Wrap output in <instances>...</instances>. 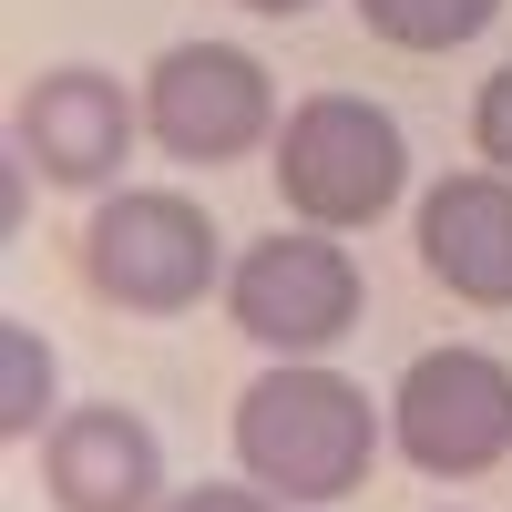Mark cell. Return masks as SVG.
Segmentation results:
<instances>
[{
    "label": "cell",
    "instance_id": "obj_1",
    "mask_svg": "<svg viewBox=\"0 0 512 512\" xmlns=\"http://www.w3.org/2000/svg\"><path fill=\"white\" fill-rule=\"evenodd\" d=\"M369 451H379L369 390L318 369V359L267 369L236 400V461H246V482H267L277 502H349L369 482Z\"/></svg>",
    "mask_w": 512,
    "mask_h": 512
},
{
    "label": "cell",
    "instance_id": "obj_2",
    "mask_svg": "<svg viewBox=\"0 0 512 512\" xmlns=\"http://www.w3.org/2000/svg\"><path fill=\"white\" fill-rule=\"evenodd\" d=\"M216 216L195 195H164V185H113L82 226V287L113 297L134 318H175L216 287Z\"/></svg>",
    "mask_w": 512,
    "mask_h": 512
},
{
    "label": "cell",
    "instance_id": "obj_3",
    "mask_svg": "<svg viewBox=\"0 0 512 512\" xmlns=\"http://www.w3.org/2000/svg\"><path fill=\"white\" fill-rule=\"evenodd\" d=\"M277 185L308 226H379L410 185V144L400 123L359 103V93H308L287 123H277Z\"/></svg>",
    "mask_w": 512,
    "mask_h": 512
},
{
    "label": "cell",
    "instance_id": "obj_4",
    "mask_svg": "<svg viewBox=\"0 0 512 512\" xmlns=\"http://www.w3.org/2000/svg\"><path fill=\"white\" fill-rule=\"evenodd\" d=\"M390 431L410 451V472H431V482L492 472V461L512 451V369L492 349H420L400 369Z\"/></svg>",
    "mask_w": 512,
    "mask_h": 512
},
{
    "label": "cell",
    "instance_id": "obj_5",
    "mask_svg": "<svg viewBox=\"0 0 512 512\" xmlns=\"http://www.w3.org/2000/svg\"><path fill=\"white\" fill-rule=\"evenodd\" d=\"M226 308L256 349H287V359H318L328 338L359 328V256L328 246V226H287L267 246L236 256L226 277Z\"/></svg>",
    "mask_w": 512,
    "mask_h": 512
},
{
    "label": "cell",
    "instance_id": "obj_6",
    "mask_svg": "<svg viewBox=\"0 0 512 512\" xmlns=\"http://www.w3.org/2000/svg\"><path fill=\"white\" fill-rule=\"evenodd\" d=\"M144 123L175 164H236L277 134V93L267 62L236 52V41H175L144 82Z\"/></svg>",
    "mask_w": 512,
    "mask_h": 512
},
{
    "label": "cell",
    "instance_id": "obj_7",
    "mask_svg": "<svg viewBox=\"0 0 512 512\" xmlns=\"http://www.w3.org/2000/svg\"><path fill=\"white\" fill-rule=\"evenodd\" d=\"M11 144L41 164L52 185H72V195H93V185H113V164H123V144H134V103H123V82L113 72H93V62H62V72H41L31 93H21V113H11Z\"/></svg>",
    "mask_w": 512,
    "mask_h": 512
},
{
    "label": "cell",
    "instance_id": "obj_8",
    "mask_svg": "<svg viewBox=\"0 0 512 512\" xmlns=\"http://www.w3.org/2000/svg\"><path fill=\"white\" fill-rule=\"evenodd\" d=\"M41 492H52V512H154L164 492V451L134 410H62L52 431H41Z\"/></svg>",
    "mask_w": 512,
    "mask_h": 512
},
{
    "label": "cell",
    "instance_id": "obj_9",
    "mask_svg": "<svg viewBox=\"0 0 512 512\" xmlns=\"http://www.w3.org/2000/svg\"><path fill=\"white\" fill-rule=\"evenodd\" d=\"M420 267L472 308H512V175H451L420 205Z\"/></svg>",
    "mask_w": 512,
    "mask_h": 512
},
{
    "label": "cell",
    "instance_id": "obj_10",
    "mask_svg": "<svg viewBox=\"0 0 512 512\" xmlns=\"http://www.w3.org/2000/svg\"><path fill=\"white\" fill-rule=\"evenodd\" d=\"M359 21L390 41V52H461L502 21V0H359Z\"/></svg>",
    "mask_w": 512,
    "mask_h": 512
},
{
    "label": "cell",
    "instance_id": "obj_11",
    "mask_svg": "<svg viewBox=\"0 0 512 512\" xmlns=\"http://www.w3.org/2000/svg\"><path fill=\"white\" fill-rule=\"evenodd\" d=\"M0 431L11 441L52 431V349H41L21 318H0Z\"/></svg>",
    "mask_w": 512,
    "mask_h": 512
},
{
    "label": "cell",
    "instance_id": "obj_12",
    "mask_svg": "<svg viewBox=\"0 0 512 512\" xmlns=\"http://www.w3.org/2000/svg\"><path fill=\"white\" fill-rule=\"evenodd\" d=\"M472 134H482V154H492L502 175H512V62L482 82V103H472Z\"/></svg>",
    "mask_w": 512,
    "mask_h": 512
},
{
    "label": "cell",
    "instance_id": "obj_13",
    "mask_svg": "<svg viewBox=\"0 0 512 512\" xmlns=\"http://www.w3.org/2000/svg\"><path fill=\"white\" fill-rule=\"evenodd\" d=\"M164 512H277V492L267 482H195V492H175Z\"/></svg>",
    "mask_w": 512,
    "mask_h": 512
},
{
    "label": "cell",
    "instance_id": "obj_14",
    "mask_svg": "<svg viewBox=\"0 0 512 512\" xmlns=\"http://www.w3.org/2000/svg\"><path fill=\"white\" fill-rule=\"evenodd\" d=\"M246 11H267V21H297V11H308V0H246Z\"/></svg>",
    "mask_w": 512,
    "mask_h": 512
}]
</instances>
